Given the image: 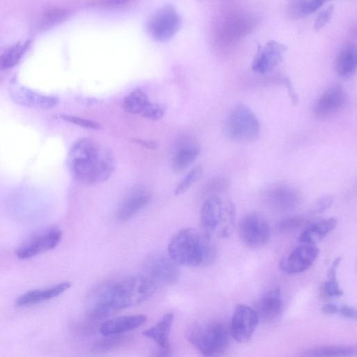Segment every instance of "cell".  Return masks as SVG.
I'll use <instances>...</instances> for the list:
<instances>
[{
    "label": "cell",
    "mask_w": 357,
    "mask_h": 357,
    "mask_svg": "<svg viewBox=\"0 0 357 357\" xmlns=\"http://www.w3.org/2000/svg\"><path fill=\"white\" fill-rule=\"evenodd\" d=\"M68 165L73 176L86 185L102 183L114 170L112 153L91 138H81L71 146Z\"/></svg>",
    "instance_id": "cell-1"
},
{
    "label": "cell",
    "mask_w": 357,
    "mask_h": 357,
    "mask_svg": "<svg viewBox=\"0 0 357 357\" xmlns=\"http://www.w3.org/2000/svg\"><path fill=\"white\" fill-rule=\"evenodd\" d=\"M155 283L146 275H136L105 283L93 293V302L107 314L138 305L155 291Z\"/></svg>",
    "instance_id": "cell-2"
},
{
    "label": "cell",
    "mask_w": 357,
    "mask_h": 357,
    "mask_svg": "<svg viewBox=\"0 0 357 357\" xmlns=\"http://www.w3.org/2000/svg\"><path fill=\"white\" fill-rule=\"evenodd\" d=\"M167 255L178 264L188 267H204L211 264L216 257L212 237L195 228L177 231L170 239Z\"/></svg>",
    "instance_id": "cell-3"
},
{
    "label": "cell",
    "mask_w": 357,
    "mask_h": 357,
    "mask_svg": "<svg viewBox=\"0 0 357 357\" xmlns=\"http://www.w3.org/2000/svg\"><path fill=\"white\" fill-rule=\"evenodd\" d=\"M235 217V205L229 199L209 197L201 208L200 230L210 237H228L233 231Z\"/></svg>",
    "instance_id": "cell-4"
},
{
    "label": "cell",
    "mask_w": 357,
    "mask_h": 357,
    "mask_svg": "<svg viewBox=\"0 0 357 357\" xmlns=\"http://www.w3.org/2000/svg\"><path fill=\"white\" fill-rule=\"evenodd\" d=\"M255 26L253 15L238 7L223 10L217 17L215 25V38L221 46L229 47L235 45Z\"/></svg>",
    "instance_id": "cell-5"
},
{
    "label": "cell",
    "mask_w": 357,
    "mask_h": 357,
    "mask_svg": "<svg viewBox=\"0 0 357 357\" xmlns=\"http://www.w3.org/2000/svg\"><path fill=\"white\" fill-rule=\"evenodd\" d=\"M225 135L237 142L256 140L261 132L260 123L255 114L245 105L238 103L227 116L224 123Z\"/></svg>",
    "instance_id": "cell-6"
},
{
    "label": "cell",
    "mask_w": 357,
    "mask_h": 357,
    "mask_svg": "<svg viewBox=\"0 0 357 357\" xmlns=\"http://www.w3.org/2000/svg\"><path fill=\"white\" fill-rule=\"evenodd\" d=\"M188 339L203 357H222L228 345V335L224 325L211 322L192 328Z\"/></svg>",
    "instance_id": "cell-7"
},
{
    "label": "cell",
    "mask_w": 357,
    "mask_h": 357,
    "mask_svg": "<svg viewBox=\"0 0 357 357\" xmlns=\"http://www.w3.org/2000/svg\"><path fill=\"white\" fill-rule=\"evenodd\" d=\"M271 234L269 223L266 217L260 212H250L239 221V238L246 247L263 246L269 241Z\"/></svg>",
    "instance_id": "cell-8"
},
{
    "label": "cell",
    "mask_w": 357,
    "mask_h": 357,
    "mask_svg": "<svg viewBox=\"0 0 357 357\" xmlns=\"http://www.w3.org/2000/svg\"><path fill=\"white\" fill-rule=\"evenodd\" d=\"M181 19L172 6H165L155 11L148 20L147 28L152 38L158 42H167L178 32Z\"/></svg>",
    "instance_id": "cell-9"
},
{
    "label": "cell",
    "mask_w": 357,
    "mask_h": 357,
    "mask_svg": "<svg viewBox=\"0 0 357 357\" xmlns=\"http://www.w3.org/2000/svg\"><path fill=\"white\" fill-rule=\"evenodd\" d=\"M145 274L155 284H172L180 275L178 265L167 255L153 254L144 263Z\"/></svg>",
    "instance_id": "cell-10"
},
{
    "label": "cell",
    "mask_w": 357,
    "mask_h": 357,
    "mask_svg": "<svg viewBox=\"0 0 357 357\" xmlns=\"http://www.w3.org/2000/svg\"><path fill=\"white\" fill-rule=\"evenodd\" d=\"M62 237V231L51 228L29 238L15 250V255L20 259H28L56 248Z\"/></svg>",
    "instance_id": "cell-11"
},
{
    "label": "cell",
    "mask_w": 357,
    "mask_h": 357,
    "mask_svg": "<svg viewBox=\"0 0 357 357\" xmlns=\"http://www.w3.org/2000/svg\"><path fill=\"white\" fill-rule=\"evenodd\" d=\"M9 91L15 103L32 109H52L57 105L59 100L55 96L38 93L15 82L10 83Z\"/></svg>",
    "instance_id": "cell-12"
},
{
    "label": "cell",
    "mask_w": 357,
    "mask_h": 357,
    "mask_svg": "<svg viewBox=\"0 0 357 357\" xmlns=\"http://www.w3.org/2000/svg\"><path fill=\"white\" fill-rule=\"evenodd\" d=\"M259 322L254 310L248 305H238L231 318V331L234 338L244 343L250 340Z\"/></svg>",
    "instance_id": "cell-13"
},
{
    "label": "cell",
    "mask_w": 357,
    "mask_h": 357,
    "mask_svg": "<svg viewBox=\"0 0 357 357\" xmlns=\"http://www.w3.org/2000/svg\"><path fill=\"white\" fill-rule=\"evenodd\" d=\"M319 254L316 245H301L280 261V270L289 274L300 273L312 266Z\"/></svg>",
    "instance_id": "cell-14"
},
{
    "label": "cell",
    "mask_w": 357,
    "mask_h": 357,
    "mask_svg": "<svg viewBox=\"0 0 357 357\" xmlns=\"http://www.w3.org/2000/svg\"><path fill=\"white\" fill-rule=\"evenodd\" d=\"M199 153V144L194 137H181L176 141L172 153L173 171L176 174L183 172L195 161Z\"/></svg>",
    "instance_id": "cell-15"
},
{
    "label": "cell",
    "mask_w": 357,
    "mask_h": 357,
    "mask_svg": "<svg viewBox=\"0 0 357 357\" xmlns=\"http://www.w3.org/2000/svg\"><path fill=\"white\" fill-rule=\"evenodd\" d=\"M287 50V47L276 40H271L263 47L259 45L252 63L254 71L264 74L279 65Z\"/></svg>",
    "instance_id": "cell-16"
},
{
    "label": "cell",
    "mask_w": 357,
    "mask_h": 357,
    "mask_svg": "<svg viewBox=\"0 0 357 357\" xmlns=\"http://www.w3.org/2000/svg\"><path fill=\"white\" fill-rule=\"evenodd\" d=\"M123 107L128 113L140 114L152 120L159 119L164 114V109L158 104L152 103L147 94L139 89H135L124 98Z\"/></svg>",
    "instance_id": "cell-17"
},
{
    "label": "cell",
    "mask_w": 357,
    "mask_h": 357,
    "mask_svg": "<svg viewBox=\"0 0 357 357\" xmlns=\"http://www.w3.org/2000/svg\"><path fill=\"white\" fill-rule=\"evenodd\" d=\"M151 192L145 187L132 188L121 201L117 212V219L121 222L132 218L146 207L151 200Z\"/></svg>",
    "instance_id": "cell-18"
},
{
    "label": "cell",
    "mask_w": 357,
    "mask_h": 357,
    "mask_svg": "<svg viewBox=\"0 0 357 357\" xmlns=\"http://www.w3.org/2000/svg\"><path fill=\"white\" fill-rule=\"evenodd\" d=\"M265 202L271 208L287 211L296 208L301 202V195L295 188L288 185L273 186L265 193Z\"/></svg>",
    "instance_id": "cell-19"
},
{
    "label": "cell",
    "mask_w": 357,
    "mask_h": 357,
    "mask_svg": "<svg viewBox=\"0 0 357 357\" xmlns=\"http://www.w3.org/2000/svg\"><path fill=\"white\" fill-rule=\"evenodd\" d=\"M347 95L340 86H333L326 90L316 101L313 112L319 119L328 118L339 112L346 102Z\"/></svg>",
    "instance_id": "cell-20"
},
{
    "label": "cell",
    "mask_w": 357,
    "mask_h": 357,
    "mask_svg": "<svg viewBox=\"0 0 357 357\" xmlns=\"http://www.w3.org/2000/svg\"><path fill=\"white\" fill-rule=\"evenodd\" d=\"M282 305L280 289H274L265 293L257 301L255 310L259 320L269 321L280 313Z\"/></svg>",
    "instance_id": "cell-21"
},
{
    "label": "cell",
    "mask_w": 357,
    "mask_h": 357,
    "mask_svg": "<svg viewBox=\"0 0 357 357\" xmlns=\"http://www.w3.org/2000/svg\"><path fill=\"white\" fill-rule=\"evenodd\" d=\"M146 321L143 314L128 315L116 317L105 321L100 326V333L105 335L123 334L139 328Z\"/></svg>",
    "instance_id": "cell-22"
},
{
    "label": "cell",
    "mask_w": 357,
    "mask_h": 357,
    "mask_svg": "<svg viewBox=\"0 0 357 357\" xmlns=\"http://www.w3.org/2000/svg\"><path fill=\"white\" fill-rule=\"evenodd\" d=\"M335 218L324 219L315 222L307 227L298 237L302 245H315L324 238L337 226Z\"/></svg>",
    "instance_id": "cell-23"
},
{
    "label": "cell",
    "mask_w": 357,
    "mask_h": 357,
    "mask_svg": "<svg viewBox=\"0 0 357 357\" xmlns=\"http://www.w3.org/2000/svg\"><path fill=\"white\" fill-rule=\"evenodd\" d=\"M70 287L69 282H63L45 289L30 291L19 297L15 305L22 307L53 298L61 294Z\"/></svg>",
    "instance_id": "cell-24"
},
{
    "label": "cell",
    "mask_w": 357,
    "mask_h": 357,
    "mask_svg": "<svg viewBox=\"0 0 357 357\" xmlns=\"http://www.w3.org/2000/svg\"><path fill=\"white\" fill-rule=\"evenodd\" d=\"M357 54L354 44L348 43L339 51L335 59L337 73L343 77L352 75L356 69Z\"/></svg>",
    "instance_id": "cell-25"
},
{
    "label": "cell",
    "mask_w": 357,
    "mask_h": 357,
    "mask_svg": "<svg viewBox=\"0 0 357 357\" xmlns=\"http://www.w3.org/2000/svg\"><path fill=\"white\" fill-rule=\"evenodd\" d=\"M173 321L174 314L167 313L154 326L144 331L143 335L154 340L160 347H169V336Z\"/></svg>",
    "instance_id": "cell-26"
},
{
    "label": "cell",
    "mask_w": 357,
    "mask_h": 357,
    "mask_svg": "<svg viewBox=\"0 0 357 357\" xmlns=\"http://www.w3.org/2000/svg\"><path fill=\"white\" fill-rule=\"evenodd\" d=\"M356 352V348L354 347L322 346L306 351L303 357H352Z\"/></svg>",
    "instance_id": "cell-27"
},
{
    "label": "cell",
    "mask_w": 357,
    "mask_h": 357,
    "mask_svg": "<svg viewBox=\"0 0 357 357\" xmlns=\"http://www.w3.org/2000/svg\"><path fill=\"white\" fill-rule=\"evenodd\" d=\"M324 3V1L319 0L290 1L286 7L287 14L292 19L306 17L319 9Z\"/></svg>",
    "instance_id": "cell-28"
},
{
    "label": "cell",
    "mask_w": 357,
    "mask_h": 357,
    "mask_svg": "<svg viewBox=\"0 0 357 357\" xmlns=\"http://www.w3.org/2000/svg\"><path fill=\"white\" fill-rule=\"evenodd\" d=\"M31 45V40L18 42L8 50L0 56V68L8 69L15 66L23 56Z\"/></svg>",
    "instance_id": "cell-29"
},
{
    "label": "cell",
    "mask_w": 357,
    "mask_h": 357,
    "mask_svg": "<svg viewBox=\"0 0 357 357\" xmlns=\"http://www.w3.org/2000/svg\"><path fill=\"white\" fill-rule=\"evenodd\" d=\"M341 258L337 257L333 260L327 272V280L323 284L321 293L327 297H338L343 292L339 286L337 279V270L341 261Z\"/></svg>",
    "instance_id": "cell-30"
},
{
    "label": "cell",
    "mask_w": 357,
    "mask_h": 357,
    "mask_svg": "<svg viewBox=\"0 0 357 357\" xmlns=\"http://www.w3.org/2000/svg\"><path fill=\"white\" fill-rule=\"evenodd\" d=\"M108 336L110 337L95 342L92 346L91 351L96 354L107 353L127 344L131 340L130 337L122 334Z\"/></svg>",
    "instance_id": "cell-31"
},
{
    "label": "cell",
    "mask_w": 357,
    "mask_h": 357,
    "mask_svg": "<svg viewBox=\"0 0 357 357\" xmlns=\"http://www.w3.org/2000/svg\"><path fill=\"white\" fill-rule=\"evenodd\" d=\"M202 174L203 168L201 165L192 168L176 187L175 195L178 196L185 193L201 178Z\"/></svg>",
    "instance_id": "cell-32"
},
{
    "label": "cell",
    "mask_w": 357,
    "mask_h": 357,
    "mask_svg": "<svg viewBox=\"0 0 357 357\" xmlns=\"http://www.w3.org/2000/svg\"><path fill=\"white\" fill-rule=\"evenodd\" d=\"M306 219L301 215H294L284 218L279 224L278 228L283 233H290L300 229Z\"/></svg>",
    "instance_id": "cell-33"
},
{
    "label": "cell",
    "mask_w": 357,
    "mask_h": 357,
    "mask_svg": "<svg viewBox=\"0 0 357 357\" xmlns=\"http://www.w3.org/2000/svg\"><path fill=\"white\" fill-rule=\"evenodd\" d=\"M228 187V181L225 178H215L208 181L203 188L202 192L208 197L218 196L220 193L226 190ZM207 197V198H208Z\"/></svg>",
    "instance_id": "cell-34"
},
{
    "label": "cell",
    "mask_w": 357,
    "mask_h": 357,
    "mask_svg": "<svg viewBox=\"0 0 357 357\" xmlns=\"http://www.w3.org/2000/svg\"><path fill=\"white\" fill-rule=\"evenodd\" d=\"M334 10V6L329 3L318 14L315 19L314 29L319 31L322 29L330 20Z\"/></svg>",
    "instance_id": "cell-35"
},
{
    "label": "cell",
    "mask_w": 357,
    "mask_h": 357,
    "mask_svg": "<svg viewBox=\"0 0 357 357\" xmlns=\"http://www.w3.org/2000/svg\"><path fill=\"white\" fill-rule=\"evenodd\" d=\"M134 1L128 0H101L90 2L91 5L96 7L105 8H118L128 6Z\"/></svg>",
    "instance_id": "cell-36"
},
{
    "label": "cell",
    "mask_w": 357,
    "mask_h": 357,
    "mask_svg": "<svg viewBox=\"0 0 357 357\" xmlns=\"http://www.w3.org/2000/svg\"><path fill=\"white\" fill-rule=\"evenodd\" d=\"M333 202V197L332 195H324L317 200L312 206L310 213L314 215L321 213L330 208Z\"/></svg>",
    "instance_id": "cell-37"
},
{
    "label": "cell",
    "mask_w": 357,
    "mask_h": 357,
    "mask_svg": "<svg viewBox=\"0 0 357 357\" xmlns=\"http://www.w3.org/2000/svg\"><path fill=\"white\" fill-rule=\"evenodd\" d=\"M62 118L66 121L85 128L96 130L100 128V125L97 122L82 117L63 115Z\"/></svg>",
    "instance_id": "cell-38"
},
{
    "label": "cell",
    "mask_w": 357,
    "mask_h": 357,
    "mask_svg": "<svg viewBox=\"0 0 357 357\" xmlns=\"http://www.w3.org/2000/svg\"><path fill=\"white\" fill-rule=\"evenodd\" d=\"M282 82L284 84V85L286 86V88L287 89V91H288V93L291 99V101L294 104H296L298 100V95L295 92L290 80L287 77H284Z\"/></svg>",
    "instance_id": "cell-39"
},
{
    "label": "cell",
    "mask_w": 357,
    "mask_h": 357,
    "mask_svg": "<svg viewBox=\"0 0 357 357\" xmlns=\"http://www.w3.org/2000/svg\"><path fill=\"white\" fill-rule=\"evenodd\" d=\"M338 312L345 317H349V318H356V310L349 305H343L341 307H339Z\"/></svg>",
    "instance_id": "cell-40"
},
{
    "label": "cell",
    "mask_w": 357,
    "mask_h": 357,
    "mask_svg": "<svg viewBox=\"0 0 357 357\" xmlns=\"http://www.w3.org/2000/svg\"><path fill=\"white\" fill-rule=\"evenodd\" d=\"M153 357H172L170 346L160 347L154 354Z\"/></svg>",
    "instance_id": "cell-41"
},
{
    "label": "cell",
    "mask_w": 357,
    "mask_h": 357,
    "mask_svg": "<svg viewBox=\"0 0 357 357\" xmlns=\"http://www.w3.org/2000/svg\"><path fill=\"white\" fill-rule=\"evenodd\" d=\"M322 311L326 314H336L339 311V307L333 303H328L323 306Z\"/></svg>",
    "instance_id": "cell-42"
}]
</instances>
